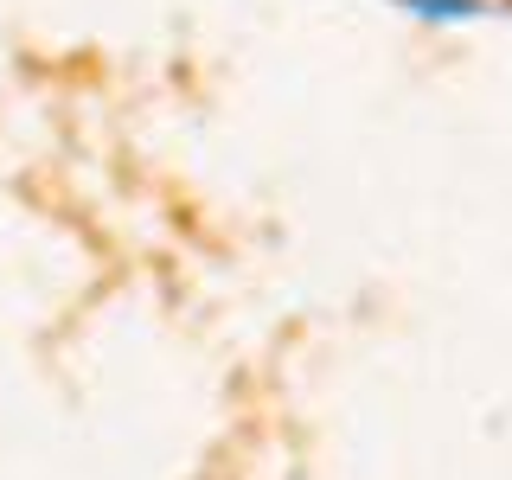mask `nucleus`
<instances>
[{"instance_id": "nucleus-1", "label": "nucleus", "mask_w": 512, "mask_h": 480, "mask_svg": "<svg viewBox=\"0 0 512 480\" xmlns=\"http://www.w3.org/2000/svg\"><path fill=\"white\" fill-rule=\"evenodd\" d=\"M397 7L429 13V20H474V13H487L480 0H397Z\"/></svg>"}]
</instances>
